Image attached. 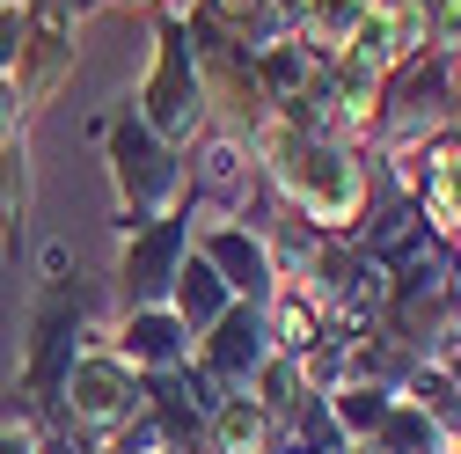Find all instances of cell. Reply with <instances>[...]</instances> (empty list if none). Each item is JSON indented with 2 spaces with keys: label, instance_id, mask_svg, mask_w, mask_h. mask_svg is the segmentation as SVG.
Here are the masks:
<instances>
[{
  "label": "cell",
  "instance_id": "1",
  "mask_svg": "<svg viewBox=\"0 0 461 454\" xmlns=\"http://www.w3.org/2000/svg\"><path fill=\"white\" fill-rule=\"evenodd\" d=\"M249 154L264 168V184L278 191V205H294L308 227H322V235H359V220L374 205V168L359 161V147L271 118Z\"/></svg>",
  "mask_w": 461,
  "mask_h": 454
},
{
  "label": "cell",
  "instance_id": "2",
  "mask_svg": "<svg viewBox=\"0 0 461 454\" xmlns=\"http://www.w3.org/2000/svg\"><path fill=\"white\" fill-rule=\"evenodd\" d=\"M184 30H191V59H198L205 103H212V132L257 147V132L278 118L271 95H264V74H257V51H242L235 37H227L205 0H184Z\"/></svg>",
  "mask_w": 461,
  "mask_h": 454
},
{
  "label": "cell",
  "instance_id": "3",
  "mask_svg": "<svg viewBox=\"0 0 461 454\" xmlns=\"http://www.w3.org/2000/svg\"><path fill=\"white\" fill-rule=\"evenodd\" d=\"M439 132H461V51H418L381 81V118H374V154L425 147Z\"/></svg>",
  "mask_w": 461,
  "mask_h": 454
},
{
  "label": "cell",
  "instance_id": "4",
  "mask_svg": "<svg viewBox=\"0 0 461 454\" xmlns=\"http://www.w3.org/2000/svg\"><path fill=\"white\" fill-rule=\"evenodd\" d=\"M103 154H110V184L125 198V220H168L191 205V154L168 147L140 110H118L103 125Z\"/></svg>",
  "mask_w": 461,
  "mask_h": 454
},
{
  "label": "cell",
  "instance_id": "5",
  "mask_svg": "<svg viewBox=\"0 0 461 454\" xmlns=\"http://www.w3.org/2000/svg\"><path fill=\"white\" fill-rule=\"evenodd\" d=\"M147 411V381L110 352V337L103 345H88L74 367H67V381H59V404H51V418L44 425H59V432H74L81 447H110L132 418Z\"/></svg>",
  "mask_w": 461,
  "mask_h": 454
},
{
  "label": "cell",
  "instance_id": "6",
  "mask_svg": "<svg viewBox=\"0 0 461 454\" xmlns=\"http://www.w3.org/2000/svg\"><path fill=\"white\" fill-rule=\"evenodd\" d=\"M88 345H103L95 294L67 271V278H51V286H44V301H37V315H30V367H23V395L37 404V418H51L67 367H74Z\"/></svg>",
  "mask_w": 461,
  "mask_h": 454
},
{
  "label": "cell",
  "instance_id": "7",
  "mask_svg": "<svg viewBox=\"0 0 461 454\" xmlns=\"http://www.w3.org/2000/svg\"><path fill=\"white\" fill-rule=\"evenodd\" d=\"M132 110H140V118H147L168 147H184V154L212 132V103H205V81H198V59H191V30H184V15H168V8H161L154 67H147Z\"/></svg>",
  "mask_w": 461,
  "mask_h": 454
},
{
  "label": "cell",
  "instance_id": "8",
  "mask_svg": "<svg viewBox=\"0 0 461 454\" xmlns=\"http://www.w3.org/2000/svg\"><path fill=\"white\" fill-rule=\"evenodd\" d=\"M191 257V205L168 213V220H125V242H118V278H125V301L132 308H168V286Z\"/></svg>",
  "mask_w": 461,
  "mask_h": 454
},
{
  "label": "cell",
  "instance_id": "9",
  "mask_svg": "<svg viewBox=\"0 0 461 454\" xmlns=\"http://www.w3.org/2000/svg\"><path fill=\"white\" fill-rule=\"evenodd\" d=\"M74 0H37L30 8V37H23V59H15V110H23V125H30V110H44L51 95L67 88V74H74Z\"/></svg>",
  "mask_w": 461,
  "mask_h": 454
},
{
  "label": "cell",
  "instance_id": "10",
  "mask_svg": "<svg viewBox=\"0 0 461 454\" xmlns=\"http://www.w3.org/2000/svg\"><path fill=\"white\" fill-rule=\"evenodd\" d=\"M271 359H278V345H271V330H264V308H249V301H235V308L198 337V352H191V367H198L220 395H249Z\"/></svg>",
  "mask_w": 461,
  "mask_h": 454
},
{
  "label": "cell",
  "instance_id": "11",
  "mask_svg": "<svg viewBox=\"0 0 461 454\" xmlns=\"http://www.w3.org/2000/svg\"><path fill=\"white\" fill-rule=\"evenodd\" d=\"M191 220H198V213H191ZM191 250L220 271V286L235 294V301L264 308V301L278 294V264H271L264 227H242V220H205V227H191Z\"/></svg>",
  "mask_w": 461,
  "mask_h": 454
},
{
  "label": "cell",
  "instance_id": "12",
  "mask_svg": "<svg viewBox=\"0 0 461 454\" xmlns=\"http://www.w3.org/2000/svg\"><path fill=\"white\" fill-rule=\"evenodd\" d=\"M110 352H118V359H125L140 381H161V374L191 367L198 337L176 322V308H132V315L118 322V337H110Z\"/></svg>",
  "mask_w": 461,
  "mask_h": 454
},
{
  "label": "cell",
  "instance_id": "13",
  "mask_svg": "<svg viewBox=\"0 0 461 454\" xmlns=\"http://www.w3.org/2000/svg\"><path fill=\"white\" fill-rule=\"evenodd\" d=\"M205 447L212 454H278V418L257 404V395H227L205 425Z\"/></svg>",
  "mask_w": 461,
  "mask_h": 454
},
{
  "label": "cell",
  "instance_id": "14",
  "mask_svg": "<svg viewBox=\"0 0 461 454\" xmlns=\"http://www.w3.org/2000/svg\"><path fill=\"white\" fill-rule=\"evenodd\" d=\"M366 15H374V0H294V37L315 51V59H337Z\"/></svg>",
  "mask_w": 461,
  "mask_h": 454
},
{
  "label": "cell",
  "instance_id": "15",
  "mask_svg": "<svg viewBox=\"0 0 461 454\" xmlns=\"http://www.w3.org/2000/svg\"><path fill=\"white\" fill-rule=\"evenodd\" d=\"M168 308H176V322H184L191 337H205L227 308H235V294H227V286H220V271L191 250V257H184V271H176V286H168Z\"/></svg>",
  "mask_w": 461,
  "mask_h": 454
},
{
  "label": "cell",
  "instance_id": "16",
  "mask_svg": "<svg viewBox=\"0 0 461 454\" xmlns=\"http://www.w3.org/2000/svg\"><path fill=\"white\" fill-rule=\"evenodd\" d=\"M23 227H30V140L8 132L0 140V250H23Z\"/></svg>",
  "mask_w": 461,
  "mask_h": 454
},
{
  "label": "cell",
  "instance_id": "17",
  "mask_svg": "<svg viewBox=\"0 0 461 454\" xmlns=\"http://www.w3.org/2000/svg\"><path fill=\"white\" fill-rule=\"evenodd\" d=\"M402 395H411V404H418V411L447 432V447H461V381H454L432 352H425L411 374H402Z\"/></svg>",
  "mask_w": 461,
  "mask_h": 454
},
{
  "label": "cell",
  "instance_id": "18",
  "mask_svg": "<svg viewBox=\"0 0 461 454\" xmlns=\"http://www.w3.org/2000/svg\"><path fill=\"white\" fill-rule=\"evenodd\" d=\"M374 454H447V432L411 404V395H395V411L374 425V440H366Z\"/></svg>",
  "mask_w": 461,
  "mask_h": 454
},
{
  "label": "cell",
  "instance_id": "19",
  "mask_svg": "<svg viewBox=\"0 0 461 454\" xmlns=\"http://www.w3.org/2000/svg\"><path fill=\"white\" fill-rule=\"evenodd\" d=\"M30 8H37V0H8V8H0V74H15V59H23Z\"/></svg>",
  "mask_w": 461,
  "mask_h": 454
},
{
  "label": "cell",
  "instance_id": "20",
  "mask_svg": "<svg viewBox=\"0 0 461 454\" xmlns=\"http://www.w3.org/2000/svg\"><path fill=\"white\" fill-rule=\"evenodd\" d=\"M0 454H37V425H0Z\"/></svg>",
  "mask_w": 461,
  "mask_h": 454
},
{
  "label": "cell",
  "instance_id": "21",
  "mask_svg": "<svg viewBox=\"0 0 461 454\" xmlns=\"http://www.w3.org/2000/svg\"><path fill=\"white\" fill-rule=\"evenodd\" d=\"M132 8H161V0H132Z\"/></svg>",
  "mask_w": 461,
  "mask_h": 454
},
{
  "label": "cell",
  "instance_id": "22",
  "mask_svg": "<svg viewBox=\"0 0 461 454\" xmlns=\"http://www.w3.org/2000/svg\"><path fill=\"white\" fill-rule=\"evenodd\" d=\"M344 454H374V447H344Z\"/></svg>",
  "mask_w": 461,
  "mask_h": 454
},
{
  "label": "cell",
  "instance_id": "23",
  "mask_svg": "<svg viewBox=\"0 0 461 454\" xmlns=\"http://www.w3.org/2000/svg\"><path fill=\"white\" fill-rule=\"evenodd\" d=\"M0 8H8V0H0Z\"/></svg>",
  "mask_w": 461,
  "mask_h": 454
},
{
  "label": "cell",
  "instance_id": "24",
  "mask_svg": "<svg viewBox=\"0 0 461 454\" xmlns=\"http://www.w3.org/2000/svg\"><path fill=\"white\" fill-rule=\"evenodd\" d=\"M454 454H461V447H454Z\"/></svg>",
  "mask_w": 461,
  "mask_h": 454
}]
</instances>
